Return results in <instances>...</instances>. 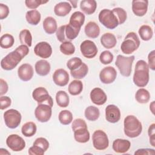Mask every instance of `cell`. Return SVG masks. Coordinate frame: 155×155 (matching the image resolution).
I'll list each match as a JSON object with an SVG mask.
<instances>
[{"label":"cell","mask_w":155,"mask_h":155,"mask_svg":"<svg viewBox=\"0 0 155 155\" xmlns=\"http://www.w3.org/2000/svg\"><path fill=\"white\" fill-rule=\"evenodd\" d=\"M117 76V72L115 68L111 66L104 67L99 73V79L101 81L105 84L113 83Z\"/></svg>","instance_id":"5bb4252c"},{"label":"cell","mask_w":155,"mask_h":155,"mask_svg":"<svg viewBox=\"0 0 155 155\" xmlns=\"http://www.w3.org/2000/svg\"><path fill=\"white\" fill-rule=\"evenodd\" d=\"M34 52L36 56L41 58L47 59L51 56L52 54V48L48 42L42 41L38 43L35 45Z\"/></svg>","instance_id":"9a60e30c"},{"label":"cell","mask_w":155,"mask_h":155,"mask_svg":"<svg viewBox=\"0 0 155 155\" xmlns=\"http://www.w3.org/2000/svg\"><path fill=\"white\" fill-rule=\"evenodd\" d=\"M19 78L22 81H28L31 79L33 76V67L27 63L22 64L18 69Z\"/></svg>","instance_id":"ffe728a7"},{"label":"cell","mask_w":155,"mask_h":155,"mask_svg":"<svg viewBox=\"0 0 155 155\" xmlns=\"http://www.w3.org/2000/svg\"><path fill=\"white\" fill-rule=\"evenodd\" d=\"M21 114L16 110L10 109L4 113V120L5 125L11 129L17 128L21 121Z\"/></svg>","instance_id":"ba28073f"},{"label":"cell","mask_w":155,"mask_h":155,"mask_svg":"<svg viewBox=\"0 0 155 155\" xmlns=\"http://www.w3.org/2000/svg\"><path fill=\"white\" fill-rule=\"evenodd\" d=\"M47 2L48 1H44L41 0H26L25 1V4L27 8L35 10L40 5L47 3Z\"/></svg>","instance_id":"f6af8a7d"},{"label":"cell","mask_w":155,"mask_h":155,"mask_svg":"<svg viewBox=\"0 0 155 155\" xmlns=\"http://www.w3.org/2000/svg\"><path fill=\"white\" fill-rule=\"evenodd\" d=\"M140 38L144 41H150L153 35L152 28L148 25H143L140 26L138 31Z\"/></svg>","instance_id":"e575fe53"},{"label":"cell","mask_w":155,"mask_h":155,"mask_svg":"<svg viewBox=\"0 0 155 155\" xmlns=\"http://www.w3.org/2000/svg\"><path fill=\"white\" fill-rule=\"evenodd\" d=\"M101 43L105 48L111 49L116 45L117 39L113 33H105L101 38Z\"/></svg>","instance_id":"83f0119b"},{"label":"cell","mask_w":155,"mask_h":155,"mask_svg":"<svg viewBox=\"0 0 155 155\" xmlns=\"http://www.w3.org/2000/svg\"><path fill=\"white\" fill-rule=\"evenodd\" d=\"M71 10V5L68 2H61L54 7V12L56 16H65Z\"/></svg>","instance_id":"484cf974"},{"label":"cell","mask_w":155,"mask_h":155,"mask_svg":"<svg viewBox=\"0 0 155 155\" xmlns=\"http://www.w3.org/2000/svg\"><path fill=\"white\" fill-rule=\"evenodd\" d=\"M81 30L73 28L69 24L60 26L56 32L58 40L61 42H67L74 39L79 35Z\"/></svg>","instance_id":"5b68a950"},{"label":"cell","mask_w":155,"mask_h":155,"mask_svg":"<svg viewBox=\"0 0 155 155\" xmlns=\"http://www.w3.org/2000/svg\"><path fill=\"white\" fill-rule=\"evenodd\" d=\"M131 147V143L128 140L123 139H115L112 145L113 150L117 153H125Z\"/></svg>","instance_id":"44dd1931"},{"label":"cell","mask_w":155,"mask_h":155,"mask_svg":"<svg viewBox=\"0 0 155 155\" xmlns=\"http://www.w3.org/2000/svg\"><path fill=\"white\" fill-rule=\"evenodd\" d=\"M9 14L8 7L4 4L0 3V19L6 18Z\"/></svg>","instance_id":"f5cc1de1"},{"label":"cell","mask_w":155,"mask_h":155,"mask_svg":"<svg viewBox=\"0 0 155 155\" xmlns=\"http://www.w3.org/2000/svg\"><path fill=\"white\" fill-rule=\"evenodd\" d=\"M12 100L8 96H1L0 97V109L4 110L11 105Z\"/></svg>","instance_id":"7dc6e473"},{"label":"cell","mask_w":155,"mask_h":155,"mask_svg":"<svg viewBox=\"0 0 155 155\" xmlns=\"http://www.w3.org/2000/svg\"><path fill=\"white\" fill-rule=\"evenodd\" d=\"M6 144L13 151H21L25 147V142L24 139L16 134H10L7 137Z\"/></svg>","instance_id":"7c38bea8"},{"label":"cell","mask_w":155,"mask_h":155,"mask_svg":"<svg viewBox=\"0 0 155 155\" xmlns=\"http://www.w3.org/2000/svg\"><path fill=\"white\" fill-rule=\"evenodd\" d=\"M140 45V41L137 34L133 31L128 33L120 45L123 53L130 54L135 51Z\"/></svg>","instance_id":"277c9868"},{"label":"cell","mask_w":155,"mask_h":155,"mask_svg":"<svg viewBox=\"0 0 155 155\" xmlns=\"http://www.w3.org/2000/svg\"><path fill=\"white\" fill-rule=\"evenodd\" d=\"M98 19L99 22L108 29H114L119 25L116 16L110 9L102 10L99 13Z\"/></svg>","instance_id":"52a82bcc"},{"label":"cell","mask_w":155,"mask_h":155,"mask_svg":"<svg viewBox=\"0 0 155 155\" xmlns=\"http://www.w3.org/2000/svg\"><path fill=\"white\" fill-rule=\"evenodd\" d=\"M135 99L140 104H147L150 101V94L147 90L140 88L136 91Z\"/></svg>","instance_id":"8d00e7d4"},{"label":"cell","mask_w":155,"mask_h":155,"mask_svg":"<svg viewBox=\"0 0 155 155\" xmlns=\"http://www.w3.org/2000/svg\"><path fill=\"white\" fill-rule=\"evenodd\" d=\"M29 53L28 47L21 44L14 51L10 52L1 61V67L5 70H12L15 68L21 60Z\"/></svg>","instance_id":"6da1fadb"},{"label":"cell","mask_w":155,"mask_h":155,"mask_svg":"<svg viewBox=\"0 0 155 155\" xmlns=\"http://www.w3.org/2000/svg\"><path fill=\"white\" fill-rule=\"evenodd\" d=\"M80 50L82 55L88 59L94 58L97 53V48L94 42L90 40L84 41L80 45Z\"/></svg>","instance_id":"4fadbf2b"},{"label":"cell","mask_w":155,"mask_h":155,"mask_svg":"<svg viewBox=\"0 0 155 155\" xmlns=\"http://www.w3.org/2000/svg\"><path fill=\"white\" fill-rule=\"evenodd\" d=\"M80 8L86 15L94 13L97 8V2L94 0H82L80 3Z\"/></svg>","instance_id":"f1b7e54d"},{"label":"cell","mask_w":155,"mask_h":155,"mask_svg":"<svg viewBox=\"0 0 155 155\" xmlns=\"http://www.w3.org/2000/svg\"><path fill=\"white\" fill-rule=\"evenodd\" d=\"M25 19L27 22L33 25H38L41 19V15L37 10H29L26 13Z\"/></svg>","instance_id":"f546056e"},{"label":"cell","mask_w":155,"mask_h":155,"mask_svg":"<svg viewBox=\"0 0 155 155\" xmlns=\"http://www.w3.org/2000/svg\"><path fill=\"white\" fill-rule=\"evenodd\" d=\"M36 125L33 122H27L25 123L21 128L22 134L27 137L34 136L36 133Z\"/></svg>","instance_id":"4dcf8cb0"},{"label":"cell","mask_w":155,"mask_h":155,"mask_svg":"<svg viewBox=\"0 0 155 155\" xmlns=\"http://www.w3.org/2000/svg\"><path fill=\"white\" fill-rule=\"evenodd\" d=\"M51 108L47 104H38L35 110V116L36 119L42 123L48 122L51 116Z\"/></svg>","instance_id":"8fae6325"},{"label":"cell","mask_w":155,"mask_h":155,"mask_svg":"<svg viewBox=\"0 0 155 155\" xmlns=\"http://www.w3.org/2000/svg\"><path fill=\"white\" fill-rule=\"evenodd\" d=\"M120 111L115 105L110 104L105 108V119L110 123L114 124L120 119Z\"/></svg>","instance_id":"2e32d148"},{"label":"cell","mask_w":155,"mask_h":155,"mask_svg":"<svg viewBox=\"0 0 155 155\" xmlns=\"http://www.w3.org/2000/svg\"><path fill=\"white\" fill-rule=\"evenodd\" d=\"M90 97L92 102L97 105L104 104L107 100V94L102 89L99 87L94 88L91 91Z\"/></svg>","instance_id":"ac0fdd59"},{"label":"cell","mask_w":155,"mask_h":155,"mask_svg":"<svg viewBox=\"0 0 155 155\" xmlns=\"http://www.w3.org/2000/svg\"><path fill=\"white\" fill-rule=\"evenodd\" d=\"M155 51L154 50H152L150 52L148 55V66L149 68L151 69L152 70H155Z\"/></svg>","instance_id":"816d5d0a"},{"label":"cell","mask_w":155,"mask_h":155,"mask_svg":"<svg viewBox=\"0 0 155 155\" xmlns=\"http://www.w3.org/2000/svg\"><path fill=\"white\" fill-rule=\"evenodd\" d=\"M87 127V125L85 122V121L81 118L76 119L74 121H73V123L71 124V128L72 130L74 131L76 129L81 127Z\"/></svg>","instance_id":"f907efd6"},{"label":"cell","mask_w":155,"mask_h":155,"mask_svg":"<svg viewBox=\"0 0 155 155\" xmlns=\"http://www.w3.org/2000/svg\"><path fill=\"white\" fill-rule=\"evenodd\" d=\"M35 68L36 73L41 76H45L47 75L51 70L50 63L44 59L38 61L35 64Z\"/></svg>","instance_id":"603a6c76"},{"label":"cell","mask_w":155,"mask_h":155,"mask_svg":"<svg viewBox=\"0 0 155 155\" xmlns=\"http://www.w3.org/2000/svg\"><path fill=\"white\" fill-rule=\"evenodd\" d=\"M60 51L65 55H71L75 51V47L71 42H62L59 47Z\"/></svg>","instance_id":"60d3db41"},{"label":"cell","mask_w":155,"mask_h":155,"mask_svg":"<svg viewBox=\"0 0 155 155\" xmlns=\"http://www.w3.org/2000/svg\"><path fill=\"white\" fill-rule=\"evenodd\" d=\"M112 12L115 15V16L119 22V25L122 24L125 22L127 15L126 11L124 8L120 7H116L113 8L112 10Z\"/></svg>","instance_id":"b9f144b4"},{"label":"cell","mask_w":155,"mask_h":155,"mask_svg":"<svg viewBox=\"0 0 155 155\" xmlns=\"http://www.w3.org/2000/svg\"><path fill=\"white\" fill-rule=\"evenodd\" d=\"M142 125L139 120L133 115L126 116L124 121V131L130 138L138 137L142 133Z\"/></svg>","instance_id":"3957f363"},{"label":"cell","mask_w":155,"mask_h":155,"mask_svg":"<svg viewBox=\"0 0 155 155\" xmlns=\"http://www.w3.org/2000/svg\"><path fill=\"white\" fill-rule=\"evenodd\" d=\"M73 114L71 111L67 110H62L59 112L58 119L60 123L62 125H69L73 121Z\"/></svg>","instance_id":"f35d334b"},{"label":"cell","mask_w":155,"mask_h":155,"mask_svg":"<svg viewBox=\"0 0 155 155\" xmlns=\"http://www.w3.org/2000/svg\"><path fill=\"white\" fill-rule=\"evenodd\" d=\"M42 26L44 31L48 35L53 34L56 32L58 29L56 21L51 16H48L44 19Z\"/></svg>","instance_id":"4316f807"},{"label":"cell","mask_w":155,"mask_h":155,"mask_svg":"<svg viewBox=\"0 0 155 155\" xmlns=\"http://www.w3.org/2000/svg\"><path fill=\"white\" fill-rule=\"evenodd\" d=\"M33 145L39 146V147L42 148L44 150V151H46L49 147L48 141L45 138L42 137L37 138L33 142Z\"/></svg>","instance_id":"bcb514c9"},{"label":"cell","mask_w":155,"mask_h":155,"mask_svg":"<svg viewBox=\"0 0 155 155\" xmlns=\"http://www.w3.org/2000/svg\"><path fill=\"white\" fill-rule=\"evenodd\" d=\"M148 5L147 0H133L132 1V11L136 16H143L147 12Z\"/></svg>","instance_id":"d6986e66"},{"label":"cell","mask_w":155,"mask_h":155,"mask_svg":"<svg viewBox=\"0 0 155 155\" xmlns=\"http://www.w3.org/2000/svg\"><path fill=\"white\" fill-rule=\"evenodd\" d=\"M93 145L97 150H104L108 147L109 140L107 134L101 130H96L92 136Z\"/></svg>","instance_id":"9c48e42d"},{"label":"cell","mask_w":155,"mask_h":155,"mask_svg":"<svg viewBox=\"0 0 155 155\" xmlns=\"http://www.w3.org/2000/svg\"><path fill=\"white\" fill-rule=\"evenodd\" d=\"M56 101L59 107L62 108L67 107L70 102L69 96L65 91H58L56 94Z\"/></svg>","instance_id":"1f68e13d"},{"label":"cell","mask_w":155,"mask_h":155,"mask_svg":"<svg viewBox=\"0 0 155 155\" xmlns=\"http://www.w3.org/2000/svg\"><path fill=\"white\" fill-rule=\"evenodd\" d=\"M149 67L143 60H139L135 65L133 82L139 87H145L149 82Z\"/></svg>","instance_id":"7a4b0ae2"},{"label":"cell","mask_w":155,"mask_h":155,"mask_svg":"<svg viewBox=\"0 0 155 155\" xmlns=\"http://www.w3.org/2000/svg\"><path fill=\"white\" fill-rule=\"evenodd\" d=\"M44 150L38 145H33L28 151V153L30 155H43L44 154Z\"/></svg>","instance_id":"681fc988"},{"label":"cell","mask_w":155,"mask_h":155,"mask_svg":"<svg viewBox=\"0 0 155 155\" xmlns=\"http://www.w3.org/2000/svg\"><path fill=\"white\" fill-rule=\"evenodd\" d=\"M150 110L151 113L154 114V101H153L150 105Z\"/></svg>","instance_id":"9f6ffc18"},{"label":"cell","mask_w":155,"mask_h":155,"mask_svg":"<svg viewBox=\"0 0 155 155\" xmlns=\"http://www.w3.org/2000/svg\"><path fill=\"white\" fill-rule=\"evenodd\" d=\"M84 31L86 36L88 38L94 39L99 36L100 34V28L95 22L90 21L85 26Z\"/></svg>","instance_id":"d4e9b609"},{"label":"cell","mask_w":155,"mask_h":155,"mask_svg":"<svg viewBox=\"0 0 155 155\" xmlns=\"http://www.w3.org/2000/svg\"><path fill=\"white\" fill-rule=\"evenodd\" d=\"M85 19L84 14L79 11H77L71 15L68 24L73 28L81 30V27L85 22Z\"/></svg>","instance_id":"7402d4cb"},{"label":"cell","mask_w":155,"mask_h":155,"mask_svg":"<svg viewBox=\"0 0 155 155\" xmlns=\"http://www.w3.org/2000/svg\"><path fill=\"white\" fill-rule=\"evenodd\" d=\"M69 79L70 78L68 72L63 68L57 69L53 74L54 83L59 87H64L67 85Z\"/></svg>","instance_id":"e0dca14e"},{"label":"cell","mask_w":155,"mask_h":155,"mask_svg":"<svg viewBox=\"0 0 155 155\" xmlns=\"http://www.w3.org/2000/svg\"><path fill=\"white\" fill-rule=\"evenodd\" d=\"M15 42V39L13 36L8 33L3 35L0 39V46L1 47L7 49L12 47Z\"/></svg>","instance_id":"ab89813d"},{"label":"cell","mask_w":155,"mask_h":155,"mask_svg":"<svg viewBox=\"0 0 155 155\" xmlns=\"http://www.w3.org/2000/svg\"><path fill=\"white\" fill-rule=\"evenodd\" d=\"M8 89V84L5 81H4L3 79H0V95L3 96L5 94Z\"/></svg>","instance_id":"11a10c76"},{"label":"cell","mask_w":155,"mask_h":155,"mask_svg":"<svg viewBox=\"0 0 155 155\" xmlns=\"http://www.w3.org/2000/svg\"><path fill=\"white\" fill-rule=\"evenodd\" d=\"M32 97L38 104H47L51 107L53 105V99L44 87H39L35 88L32 93Z\"/></svg>","instance_id":"30bf717a"},{"label":"cell","mask_w":155,"mask_h":155,"mask_svg":"<svg viewBox=\"0 0 155 155\" xmlns=\"http://www.w3.org/2000/svg\"><path fill=\"white\" fill-rule=\"evenodd\" d=\"M114 58L113 54L108 50L102 51L99 56V60L102 64L107 65L112 62Z\"/></svg>","instance_id":"7bdbcfd3"},{"label":"cell","mask_w":155,"mask_h":155,"mask_svg":"<svg viewBox=\"0 0 155 155\" xmlns=\"http://www.w3.org/2000/svg\"><path fill=\"white\" fill-rule=\"evenodd\" d=\"M20 42L23 45H26L30 47L32 44V36L30 31L27 29L21 30L19 35Z\"/></svg>","instance_id":"74e56055"},{"label":"cell","mask_w":155,"mask_h":155,"mask_svg":"<svg viewBox=\"0 0 155 155\" xmlns=\"http://www.w3.org/2000/svg\"><path fill=\"white\" fill-rule=\"evenodd\" d=\"M83 90V84L81 81L76 79L71 81L69 85L68 90L71 95L76 96L79 94Z\"/></svg>","instance_id":"836d02e7"},{"label":"cell","mask_w":155,"mask_h":155,"mask_svg":"<svg viewBox=\"0 0 155 155\" xmlns=\"http://www.w3.org/2000/svg\"><path fill=\"white\" fill-rule=\"evenodd\" d=\"M82 63L83 62L81 58L78 57H74L67 61V67L70 71H72L79 67Z\"/></svg>","instance_id":"ee69618b"},{"label":"cell","mask_w":155,"mask_h":155,"mask_svg":"<svg viewBox=\"0 0 155 155\" xmlns=\"http://www.w3.org/2000/svg\"><path fill=\"white\" fill-rule=\"evenodd\" d=\"M84 114L87 120L95 121L98 119L100 115V111L97 107L90 105L85 108Z\"/></svg>","instance_id":"d6a6232c"},{"label":"cell","mask_w":155,"mask_h":155,"mask_svg":"<svg viewBox=\"0 0 155 155\" xmlns=\"http://www.w3.org/2000/svg\"><path fill=\"white\" fill-rule=\"evenodd\" d=\"M134 58L135 57L133 55L130 56H124L119 54L117 56L115 65L119 69L121 75L125 77H129L130 76Z\"/></svg>","instance_id":"8992f818"},{"label":"cell","mask_w":155,"mask_h":155,"mask_svg":"<svg viewBox=\"0 0 155 155\" xmlns=\"http://www.w3.org/2000/svg\"><path fill=\"white\" fill-rule=\"evenodd\" d=\"M148 134L149 136L150 143L153 147H155V124H152L148 128Z\"/></svg>","instance_id":"c3c4849f"},{"label":"cell","mask_w":155,"mask_h":155,"mask_svg":"<svg viewBox=\"0 0 155 155\" xmlns=\"http://www.w3.org/2000/svg\"><path fill=\"white\" fill-rule=\"evenodd\" d=\"M74 137L76 142L79 143H86L90 140V133L87 127H81L73 131Z\"/></svg>","instance_id":"cb8c5ba5"},{"label":"cell","mask_w":155,"mask_h":155,"mask_svg":"<svg viewBox=\"0 0 155 155\" xmlns=\"http://www.w3.org/2000/svg\"><path fill=\"white\" fill-rule=\"evenodd\" d=\"M68 2L73 5V8H76L77 7V5L76 4L78 3V1H70Z\"/></svg>","instance_id":"680465c9"},{"label":"cell","mask_w":155,"mask_h":155,"mask_svg":"<svg viewBox=\"0 0 155 155\" xmlns=\"http://www.w3.org/2000/svg\"><path fill=\"white\" fill-rule=\"evenodd\" d=\"M155 154V151L154 149L151 148H140L138 149L136 151H135L134 154L138 155H145V154H152L154 155Z\"/></svg>","instance_id":"db71d44e"},{"label":"cell","mask_w":155,"mask_h":155,"mask_svg":"<svg viewBox=\"0 0 155 155\" xmlns=\"http://www.w3.org/2000/svg\"><path fill=\"white\" fill-rule=\"evenodd\" d=\"M88 68L86 64L83 62L78 68L70 71V74L73 78L77 79H83L88 73Z\"/></svg>","instance_id":"d590c367"},{"label":"cell","mask_w":155,"mask_h":155,"mask_svg":"<svg viewBox=\"0 0 155 155\" xmlns=\"http://www.w3.org/2000/svg\"><path fill=\"white\" fill-rule=\"evenodd\" d=\"M0 154H10V153L8 152L6 149L0 148Z\"/></svg>","instance_id":"6f0895ef"}]
</instances>
